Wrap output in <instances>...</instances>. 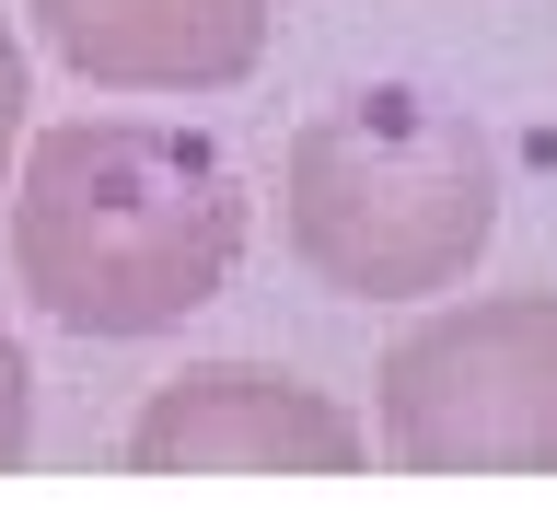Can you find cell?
Wrapping results in <instances>:
<instances>
[{
  "instance_id": "6da1fadb",
  "label": "cell",
  "mask_w": 557,
  "mask_h": 522,
  "mask_svg": "<svg viewBox=\"0 0 557 522\" xmlns=\"http://www.w3.org/2000/svg\"><path fill=\"white\" fill-rule=\"evenodd\" d=\"M244 174L209 128L70 116L12 174V278L70 337H163L244 268Z\"/></svg>"
},
{
  "instance_id": "7a4b0ae2",
  "label": "cell",
  "mask_w": 557,
  "mask_h": 522,
  "mask_svg": "<svg viewBox=\"0 0 557 522\" xmlns=\"http://www.w3.org/2000/svg\"><path fill=\"white\" fill-rule=\"evenodd\" d=\"M278 233L337 302H442L499 233V151L465 104L360 82L290 128Z\"/></svg>"
},
{
  "instance_id": "3957f363",
  "label": "cell",
  "mask_w": 557,
  "mask_h": 522,
  "mask_svg": "<svg viewBox=\"0 0 557 522\" xmlns=\"http://www.w3.org/2000/svg\"><path fill=\"white\" fill-rule=\"evenodd\" d=\"M372 442L395 476H557V290L442 302L383 348Z\"/></svg>"
},
{
  "instance_id": "277c9868",
  "label": "cell",
  "mask_w": 557,
  "mask_h": 522,
  "mask_svg": "<svg viewBox=\"0 0 557 522\" xmlns=\"http://www.w3.org/2000/svg\"><path fill=\"white\" fill-rule=\"evenodd\" d=\"M139 476H360L372 430L278 360H186L128 418Z\"/></svg>"
},
{
  "instance_id": "5b68a950",
  "label": "cell",
  "mask_w": 557,
  "mask_h": 522,
  "mask_svg": "<svg viewBox=\"0 0 557 522\" xmlns=\"http://www.w3.org/2000/svg\"><path fill=\"white\" fill-rule=\"evenodd\" d=\"M94 94H233L268 59V0H24Z\"/></svg>"
},
{
  "instance_id": "8992f818",
  "label": "cell",
  "mask_w": 557,
  "mask_h": 522,
  "mask_svg": "<svg viewBox=\"0 0 557 522\" xmlns=\"http://www.w3.org/2000/svg\"><path fill=\"white\" fill-rule=\"evenodd\" d=\"M35 452V372H24V348L0 337V476Z\"/></svg>"
},
{
  "instance_id": "52a82bcc",
  "label": "cell",
  "mask_w": 557,
  "mask_h": 522,
  "mask_svg": "<svg viewBox=\"0 0 557 522\" xmlns=\"http://www.w3.org/2000/svg\"><path fill=\"white\" fill-rule=\"evenodd\" d=\"M24 104H35V82H24V47H12V24H0V163H12V139H24Z\"/></svg>"
}]
</instances>
